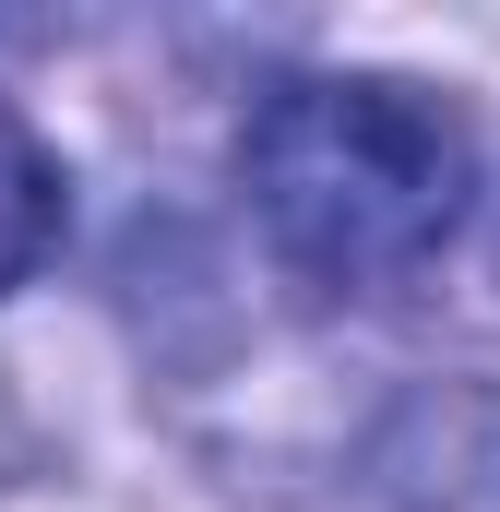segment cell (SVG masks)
<instances>
[{"label":"cell","mask_w":500,"mask_h":512,"mask_svg":"<svg viewBox=\"0 0 500 512\" xmlns=\"http://www.w3.org/2000/svg\"><path fill=\"white\" fill-rule=\"evenodd\" d=\"M500 429V393L477 382H429L393 405V429L370 441V501L381 512H465V441Z\"/></svg>","instance_id":"cell-2"},{"label":"cell","mask_w":500,"mask_h":512,"mask_svg":"<svg viewBox=\"0 0 500 512\" xmlns=\"http://www.w3.org/2000/svg\"><path fill=\"white\" fill-rule=\"evenodd\" d=\"M60 251V155L24 131V108L0 96V298Z\"/></svg>","instance_id":"cell-3"},{"label":"cell","mask_w":500,"mask_h":512,"mask_svg":"<svg viewBox=\"0 0 500 512\" xmlns=\"http://www.w3.org/2000/svg\"><path fill=\"white\" fill-rule=\"evenodd\" d=\"M239 191L310 286H405L465 215V120L393 72H298L250 108Z\"/></svg>","instance_id":"cell-1"}]
</instances>
